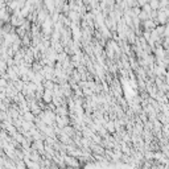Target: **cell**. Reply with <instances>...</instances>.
<instances>
[{
	"mask_svg": "<svg viewBox=\"0 0 169 169\" xmlns=\"http://www.w3.org/2000/svg\"><path fill=\"white\" fill-rule=\"evenodd\" d=\"M144 28L147 29V31H153V29L156 28V23L153 21V20H151V19H148V20H145V21H144Z\"/></svg>",
	"mask_w": 169,
	"mask_h": 169,
	"instance_id": "3957f363",
	"label": "cell"
},
{
	"mask_svg": "<svg viewBox=\"0 0 169 169\" xmlns=\"http://www.w3.org/2000/svg\"><path fill=\"white\" fill-rule=\"evenodd\" d=\"M169 21V17L165 15V12L162 9H158L157 11V17H156V23H158L160 25H165V24Z\"/></svg>",
	"mask_w": 169,
	"mask_h": 169,
	"instance_id": "6da1fadb",
	"label": "cell"
},
{
	"mask_svg": "<svg viewBox=\"0 0 169 169\" xmlns=\"http://www.w3.org/2000/svg\"><path fill=\"white\" fill-rule=\"evenodd\" d=\"M165 83H167L168 86H169V73H167V74H165Z\"/></svg>",
	"mask_w": 169,
	"mask_h": 169,
	"instance_id": "8992f818",
	"label": "cell"
},
{
	"mask_svg": "<svg viewBox=\"0 0 169 169\" xmlns=\"http://www.w3.org/2000/svg\"><path fill=\"white\" fill-rule=\"evenodd\" d=\"M156 57L158 59V62H162L164 59H165V49H164L162 46H158L156 49Z\"/></svg>",
	"mask_w": 169,
	"mask_h": 169,
	"instance_id": "7a4b0ae2",
	"label": "cell"
},
{
	"mask_svg": "<svg viewBox=\"0 0 169 169\" xmlns=\"http://www.w3.org/2000/svg\"><path fill=\"white\" fill-rule=\"evenodd\" d=\"M150 6L152 11H158L160 9V0H150Z\"/></svg>",
	"mask_w": 169,
	"mask_h": 169,
	"instance_id": "277c9868",
	"label": "cell"
},
{
	"mask_svg": "<svg viewBox=\"0 0 169 169\" xmlns=\"http://www.w3.org/2000/svg\"><path fill=\"white\" fill-rule=\"evenodd\" d=\"M164 37H169V25L165 27V29H164Z\"/></svg>",
	"mask_w": 169,
	"mask_h": 169,
	"instance_id": "5b68a950",
	"label": "cell"
}]
</instances>
